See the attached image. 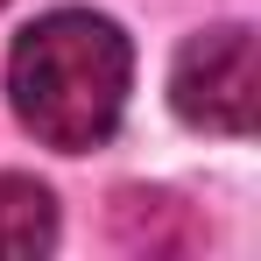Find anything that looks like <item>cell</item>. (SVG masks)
I'll return each instance as SVG.
<instances>
[{
	"instance_id": "1",
	"label": "cell",
	"mask_w": 261,
	"mask_h": 261,
	"mask_svg": "<svg viewBox=\"0 0 261 261\" xmlns=\"http://www.w3.org/2000/svg\"><path fill=\"white\" fill-rule=\"evenodd\" d=\"M127 85H134V49L120 21H106L92 7H57L43 21H29L7 49L14 120L64 155L113 141L120 113H127Z\"/></svg>"
},
{
	"instance_id": "2",
	"label": "cell",
	"mask_w": 261,
	"mask_h": 261,
	"mask_svg": "<svg viewBox=\"0 0 261 261\" xmlns=\"http://www.w3.org/2000/svg\"><path fill=\"white\" fill-rule=\"evenodd\" d=\"M170 106H176V120L198 127V134H254V120H261L254 29L226 21V29L191 36L170 64Z\"/></svg>"
},
{
	"instance_id": "3",
	"label": "cell",
	"mask_w": 261,
	"mask_h": 261,
	"mask_svg": "<svg viewBox=\"0 0 261 261\" xmlns=\"http://www.w3.org/2000/svg\"><path fill=\"white\" fill-rule=\"evenodd\" d=\"M113 233H120V247H148V254L198 247V219L170 191H113Z\"/></svg>"
},
{
	"instance_id": "4",
	"label": "cell",
	"mask_w": 261,
	"mask_h": 261,
	"mask_svg": "<svg viewBox=\"0 0 261 261\" xmlns=\"http://www.w3.org/2000/svg\"><path fill=\"white\" fill-rule=\"evenodd\" d=\"M57 247V198L36 176H0V261H29Z\"/></svg>"
}]
</instances>
